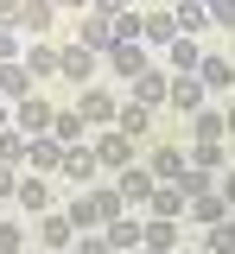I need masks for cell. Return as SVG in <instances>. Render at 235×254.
Listing matches in <instances>:
<instances>
[{"label": "cell", "mask_w": 235, "mask_h": 254, "mask_svg": "<svg viewBox=\"0 0 235 254\" xmlns=\"http://www.w3.org/2000/svg\"><path fill=\"white\" fill-rule=\"evenodd\" d=\"M51 121H58V108H51L45 95H26V102H13V127H19L26 140H38V133H51Z\"/></svg>", "instance_id": "1"}, {"label": "cell", "mask_w": 235, "mask_h": 254, "mask_svg": "<svg viewBox=\"0 0 235 254\" xmlns=\"http://www.w3.org/2000/svg\"><path fill=\"white\" fill-rule=\"evenodd\" d=\"M38 242H45V254L76 248V222H70V210H45V216H38Z\"/></svg>", "instance_id": "2"}, {"label": "cell", "mask_w": 235, "mask_h": 254, "mask_svg": "<svg viewBox=\"0 0 235 254\" xmlns=\"http://www.w3.org/2000/svg\"><path fill=\"white\" fill-rule=\"evenodd\" d=\"M76 45H83V51H102V58H108V51H115V19L89 6V13H83V26H76Z\"/></svg>", "instance_id": "3"}, {"label": "cell", "mask_w": 235, "mask_h": 254, "mask_svg": "<svg viewBox=\"0 0 235 254\" xmlns=\"http://www.w3.org/2000/svg\"><path fill=\"white\" fill-rule=\"evenodd\" d=\"M108 70H115V76H146V70H153V64H146V45H140V38H115V51H108Z\"/></svg>", "instance_id": "4"}, {"label": "cell", "mask_w": 235, "mask_h": 254, "mask_svg": "<svg viewBox=\"0 0 235 254\" xmlns=\"http://www.w3.org/2000/svg\"><path fill=\"white\" fill-rule=\"evenodd\" d=\"M115 190H121V203H127V210H146V203H153V190H159V178H153L146 165H127Z\"/></svg>", "instance_id": "5"}, {"label": "cell", "mask_w": 235, "mask_h": 254, "mask_svg": "<svg viewBox=\"0 0 235 254\" xmlns=\"http://www.w3.org/2000/svg\"><path fill=\"white\" fill-rule=\"evenodd\" d=\"M140 38H146V45H172V38H178V13H172L166 0L140 13Z\"/></svg>", "instance_id": "6"}, {"label": "cell", "mask_w": 235, "mask_h": 254, "mask_svg": "<svg viewBox=\"0 0 235 254\" xmlns=\"http://www.w3.org/2000/svg\"><path fill=\"white\" fill-rule=\"evenodd\" d=\"M96 159H102V165H115V172H127V165H134V140H127L121 127H108V133L96 140Z\"/></svg>", "instance_id": "7"}, {"label": "cell", "mask_w": 235, "mask_h": 254, "mask_svg": "<svg viewBox=\"0 0 235 254\" xmlns=\"http://www.w3.org/2000/svg\"><path fill=\"white\" fill-rule=\"evenodd\" d=\"M102 235H108V248H115V254H140V242H146V222H134V216H115L108 229H102Z\"/></svg>", "instance_id": "8"}, {"label": "cell", "mask_w": 235, "mask_h": 254, "mask_svg": "<svg viewBox=\"0 0 235 254\" xmlns=\"http://www.w3.org/2000/svg\"><path fill=\"white\" fill-rule=\"evenodd\" d=\"M146 172H153L159 185H178V178L191 172V159H184V146H159V153H153V165H146Z\"/></svg>", "instance_id": "9"}, {"label": "cell", "mask_w": 235, "mask_h": 254, "mask_svg": "<svg viewBox=\"0 0 235 254\" xmlns=\"http://www.w3.org/2000/svg\"><path fill=\"white\" fill-rule=\"evenodd\" d=\"M51 13H58V0H19V26H13V32L45 38V32H51Z\"/></svg>", "instance_id": "10"}, {"label": "cell", "mask_w": 235, "mask_h": 254, "mask_svg": "<svg viewBox=\"0 0 235 254\" xmlns=\"http://www.w3.org/2000/svg\"><path fill=\"white\" fill-rule=\"evenodd\" d=\"M166 58H172V76H197L203 51H197V38H184V32H178V38L166 45Z\"/></svg>", "instance_id": "11"}, {"label": "cell", "mask_w": 235, "mask_h": 254, "mask_svg": "<svg viewBox=\"0 0 235 254\" xmlns=\"http://www.w3.org/2000/svg\"><path fill=\"white\" fill-rule=\"evenodd\" d=\"M96 70V51H83V45H58V76H70V83H83Z\"/></svg>", "instance_id": "12"}, {"label": "cell", "mask_w": 235, "mask_h": 254, "mask_svg": "<svg viewBox=\"0 0 235 254\" xmlns=\"http://www.w3.org/2000/svg\"><path fill=\"white\" fill-rule=\"evenodd\" d=\"M184 210H191V203H184V190H178V185H159V190H153V203H146V216H159V222H178Z\"/></svg>", "instance_id": "13"}, {"label": "cell", "mask_w": 235, "mask_h": 254, "mask_svg": "<svg viewBox=\"0 0 235 254\" xmlns=\"http://www.w3.org/2000/svg\"><path fill=\"white\" fill-rule=\"evenodd\" d=\"M184 159H191L197 172H210V178H223V172H229V153H223V140H197Z\"/></svg>", "instance_id": "14"}, {"label": "cell", "mask_w": 235, "mask_h": 254, "mask_svg": "<svg viewBox=\"0 0 235 254\" xmlns=\"http://www.w3.org/2000/svg\"><path fill=\"white\" fill-rule=\"evenodd\" d=\"M140 254H178V222L146 216V242H140Z\"/></svg>", "instance_id": "15"}, {"label": "cell", "mask_w": 235, "mask_h": 254, "mask_svg": "<svg viewBox=\"0 0 235 254\" xmlns=\"http://www.w3.org/2000/svg\"><path fill=\"white\" fill-rule=\"evenodd\" d=\"M0 165H13V172H26V165H32V140H26L19 127H6V133H0Z\"/></svg>", "instance_id": "16"}, {"label": "cell", "mask_w": 235, "mask_h": 254, "mask_svg": "<svg viewBox=\"0 0 235 254\" xmlns=\"http://www.w3.org/2000/svg\"><path fill=\"white\" fill-rule=\"evenodd\" d=\"M102 172V159H96V146H70L64 153V178H76V185H89Z\"/></svg>", "instance_id": "17"}, {"label": "cell", "mask_w": 235, "mask_h": 254, "mask_svg": "<svg viewBox=\"0 0 235 254\" xmlns=\"http://www.w3.org/2000/svg\"><path fill=\"white\" fill-rule=\"evenodd\" d=\"M26 172H64V146H58L51 133H38V140H32V165H26Z\"/></svg>", "instance_id": "18"}, {"label": "cell", "mask_w": 235, "mask_h": 254, "mask_svg": "<svg viewBox=\"0 0 235 254\" xmlns=\"http://www.w3.org/2000/svg\"><path fill=\"white\" fill-rule=\"evenodd\" d=\"M191 222H203V229H216V222H229V203L210 190V197H191V210H184Z\"/></svg>", "instance_id": "19"}, {"label": "cell", "mask_w": 235, "mask_h": 254, "mask_svg": "<svg viewBox=\"0 0 235 254\" xmlns=\"http://www.w3.org/2000/svg\"><path fill=\"white\" fill-rule=\"evenodd\" d=\"M134 102H140V108H159V102H172V83L159 76V70H146V76L134 83Z\"/></svg>", "instance_id": "20"}, {"label": "cell", "mask_w": 235, "mask_h": 254, "mask_svg": "<svg viewBox=\"0 0 235 254\" xmlns=\"http://www.w3.org/2000/svg\"><path fill=\"white\" fill-rule=\"evenodd\" d=\"M51 140H58V146H83V115H76V108H58V121H51Z\"/></svg>", "instance_id": "21"}, {"label": "cell", "mask_w": 235, "mask_h": 254, "mask_svg": "<svg viewBox=\"0 0 235 254\" xmlns=\"http://www.w3.org/2000/svg\"><path fill=\"white\" fill-rule=\"evenodd\" d=\"M76 115H83V121H115V115H121V102H115V95H102V89H83V108H76Z\"/></svg>", "instance_id": "22"}, {"label": "cell", "mask_w": 235, "mask_h": 254, "mask_svg": "<svg viewBox=\"0 0 235 254\" xmlns=\"http://www.w3.org/2000/svg\"><path fill=\"white\" fill-rule=\"evenodd\" d=\"M172 108H178V115H197L203 108V83L197 76H178V83H172Z\"/></svg>", "instance_id": "23"}, {"label": "cell", "mask_w": 235, "mask_h": 254, "mask_svg": "<svg viewBox=\"0 0 235 254\" xmlns=\"http://www.w3.org/2000/svg\"><path fill=\"white\" fill-rule=\"evenodd\" d=\"M197 83H203V89H229V83H235V64L229 58H203L197 64Z\"/></svg>", "instance_id": "24"}, {"label": "cell", "mask_w": 235, "mask_h": 254, "mask_svg": "<svg viewBox=\"0 0 235 254\" xmlns=\"http://www.w3.org/2000/svg\"><path fill=\"white\" fill-rule=\"evenodd\" d=\"M26 70H32V76H58V45L32 38V45H26Z\"/></svg>", "instance_id": "25"}, {"label": "cell", "mask_w": 235, "mask_h": 254, "mask_svg": "<svg viewBox=\"0 0 235 254\" xmlns=\"http://www.w3.org/2000/svg\"><path fill=\"white\" fill-rule=\"evenodd\" d=\"M172 13H178V32H184V38H191V32H203V26H210V6H203V0H178Z\"/></svg>", "instance_id": "26"}, {"label": "cell", "mask_w": 235, "mask_h": 254, "mask_svg": "<svg viewBox=\"0 0 235 254\" xmlns=\"http://www.w3.org/2000/svg\"><path fill=\"white\" fill-rule=\"evenodd\" d=\"M191 140H229L223 115H216V108H197V115H191Z\"/></svg>", "instance_id": "27"}, {"label": "cell", "mask_w": 235, "mask_h": 254, "mask_svg": "<svg viewBox=\"0 0 235 254\" xmlns=\"http://www.w3.org/2000/svg\"><path fill=\"white\" fill-rule=\"evenodd\" d=\"M19 203H26L32 216H45V210H51V190H45V178H32V172H26V178H19Z\"/></svg>", "instance_id": "28"}, {"label": "cell", "mask_w": 235, "mask_h": 254, "mask_svg": "<svg viewBox=\"0 0 235 254\" xmlns=\"http://www.w3.org/2000/svg\"><path fill=\"white\" fill-rule=\"evenodd\" d=\"M89 197H96V216H102V229H108L115 216H127V203H121V190H115V185H96Z\"/></svg>", "instance_id": "29"}, {"label": "cell", "mask_w": 235, "mask_h": 254, "mask_svg": "<svg viewBox=\"0 0 235 254\" xmlns=\"http://www.w3.org/2000/svg\"><path fill=\"white\" fill-rule=\"evenodd\" d=\"M203 254H235V216H229V222H216V229L203 235Z\"/></svg>", "instance_id": "30"}, {"label": "cell", "mask_w": 235, "mask_h": 254, "mask_svg": "<svg viewBox=\"0 0 235 254\" xmlns=\"http://www.w3.org/2000/svg\"><path fill=\"white\" fill-rule=\"evenodd\" d=\"M70 222H76L83 235H89V229H102V216H96V197H89V190H83V197L70 203Z\"/></svg>", "instance_id": "31"}, {"label": "cell", "mask_w": 235, "mask_h": 254, "mask_svg": "<svg viewBox=\"0 0 235 254\" xmlns=\"http://www.w3.org/2000/svg\"><path fill=\"white\" fill-rule=\"evenodd\" d=\"M146 115H153V108H140V102H121V115H115V127H121V133L134 140L140 127H146Z\"/></svg>", "instance_id": "32"}, {"label": "cell", "mask_w": 235, "mask_h": 254, "mask_svg": "<svg viewBox=\"0 0 235 254\" xmlns=\"http://www.w3.org/2000/svg\"><path fill=\"white\" fill-rule=\"evenodd\" d=\"M178 190H184V203H191V197H210V190H216V178H210V172H197V165H191V172L178 178Z\"/></svg>", "instance_id": "33"}, {"label": "cell", "mask_w": 235, "mask_h": 254, "mask_svg": "<svg viewBox=\"0 0 235 254\" xmlns=\"http://www.w3.org/2000/svg\"><path fill=\"white\" fill-rule=\"evenodd\" d=\"M0 64H26V45H19L13 26H0Z\"/></svg>", "instance_id": "34"}, {"label": "cell", "mask_w": 235, "mask_h": 254, "mask_svg": "<svg viewBox=\"0 0 235 254\" xmlns=\"http://www.w3.org/2000/svg\"><path fill=\"white\" fill-rule=\"evenodd\" d=\"M70 254H115V248H108L102 229H89V235H76V248H70Z\"/></svg>", "instance_id": "35"}, {"label": "cell", "mask_w": 235, "mask_h": 254, "mask_svg": "<svg viewBox=\"0 0 235 254\" xmlns=\"http://www.w3.org/2000/svg\"><path fill=\"white\" fill-rule=\"evenodd\" d=\"M210 6V26H235V0H203Z\"/></svg>", "instance_id": "36"}, {"label": "cell", "mask_w": 235, "mask_h": 254, "mask_svg": "<svg viewBox=\"0 0 235 254\" xmlns=\"http://www.w3.org/2000/svg\"><path fill=\"white\" fill-rule=\"evenodd\" d=\"M19 178H26V172H13V165H0V197H19Z\"/></svg>", "instance_id": "37"}, {"label": "cell", "mask_w": 235, "mask_h": 254, "mask_svg": "<svg viewBox=\"0 0 235 254\" xmlns=\"http://www.w3.org/2000/svg\"><path fill=\"white\" fill-rule=\"evenodd\" d=\"M216 197H223V203H229V210H235V165H229V172H223V178H216Z\"/></svg>", "instance_id": "38"}, {"label": "cell", "mask_w": 235, "mask_h": 254, "mask_svg": "<svg viewBox=\"0 0 235 254\" xmlns=\"http://www.w3.org/2000/svg\"><path fill=\"white\" fill-rule=\"evenodd\" d=\"M96 13H108V19H121V13H134V0H96Z\"/></svg>", "instance_id": "39"}, {"label": "cell", "mask_w": 235, "mask_h": 254, "mask_svg": "<svg viewBox=\"0 0 235 254\" xmlns=\"http://www.w3.org/2000/svg\"><path fill=\"white\" fill-rule=\"evenodd\" d=\"M0 26H19V0H0Z\"/></svg>", "instance_id": "40"}, {"label": "cell", "mask_w": 235, "mask_h": 254, "mask_svg": "<svg viewBox=\"0 0 235 254\" xmlns=\"http://www.w3.org/2000/svg\"><path fill=\"white\" fill-rule=\"evenodd\" d=\"M6 127H13V102H0V133H6Z\"/></svg>", "instance_id": "41"}, {"label": "cell", "mask_w": 235, "mask_h": 254, "mask_svg": "<svg viewBox=\"0 0 235 254\" xmlns=\"http://www.w3.org/2000/svg\"><path fill=\"white\" fill-rule=\"evenodd\" d=\"M58 6H76V13H83V6H96V0H58Z\"/></svg>", "instance_id": "42"}, {"label": "cell", "mask_w": 235, "mask_h": 254, "mask_svg": "<svg viewBox=\"0 0 235 254\" xmlns=\"http://www.w3.org/2000/svg\"><path fill=\"white\" fill-rule=\"evenodd\" d=\"M223 127H229V133H235V108H229V115H223Z\"/></svg>", "instance_id": "43"}, {"label": "cell", "mask_w": 235, "mask_h": 254, "mask_svg": "<svg viewBox=\"0 0 235 254\" xmlns=\"http://www.w3.org/2000/svg\"><path fill=\"white\" fill-rule=\"evenodd\" d=\"M166 6H178V0H166Z\"/></svg>", "instance_id": "44"}, {"label": "cell", "mask_w": 235, "mask_h": 254, "mask_svg": "<svg viewBox=\"0 0 235 254\" xmlns=\"http://www.w3.org/2000/svg\"><path fill=\"white\" fill-rule=\"evenodd\" d=\"M64 254H70V248H64Z\"/></svg>", "instance_id": "45"}, {"label": "cell", "mask_w": 235, "mask_h": 254, "mask_svg": "<svg viewBox=\"0 0 235 254\" xmlns=\"http://www.w3.org/2000/svg\"><path fill=\"white\" fill-rule=\"evenodd\" d=\"M197 254H203V248H197Z\"/></svg>", "instance_id": "46"}]
</instances>
